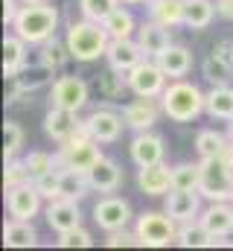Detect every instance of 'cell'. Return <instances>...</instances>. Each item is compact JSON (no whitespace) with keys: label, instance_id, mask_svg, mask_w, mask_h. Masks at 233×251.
Returning a JSON list of instances; mask_svg holds the SVG:
<instances>
[{"label":"cell","instance_id":"cell-1","mask_svg":"<svg viewBox=\"0 0 233 251\" xmlns=\"http://www.w3.org/2000/svg\"><path fill=\"white\" fill-rule=\"evenodd\" d=\"M67 50L76 62H96L108 53V44H111V35L102 24L96 21H73L67 26Z\"/></svg>","mask_w":233,"mask_h":251},{"label":"cell","instance_id":"cell-2","mask_svg":"<svg viewBox=\"0 0 233 251\" xmlns=\"http://www.w3.org/2000/svg\"><path fill=\"white\" fill-rule=\"evenodd\" d=\"M12 29L26 41V44H44L56 35L58 29V9L50 3H23Z\"/></svg>","mask_w":233,"mask_h":251},{"label":"cell","instance_id":"cell-3","mask_svg":"<svg viewBox=\"0 0 233 251\" xmlns=\"http://www.w3.org/2000/svg\"><path fill=\"white\" fill-rule=\"evenodd\" d=\"M161 108L172 123H192L204 111V94L186 79H172L161 94Z\"/></svg>","mask_w":233,"mask_h":251},{"label":"cell","instance_id":"cell-4","mask_svg":"<svg viewBox=\"0 0 233 251\" xmlns=\"http://www.w3.org/2000/svg\"><path fill=\"white\" fill-rule=\"evenodd\" d=\"M178 228H181V222H175L166 210H146L134 222L137 240L146 249H163V246L178 243Z\"/></svg>","mask_w":233,"mask_h":251},{"label":"cell","instance_id":"cell-5","mask_svg":"<svg viewBox=\"0 0 233 251\" xmlns=\"http://www.w3.org/2000/svg\"><path fill=\"white\" fill-rule=\"evenodd\" d=\"M198 193L207 201H231L233 199V167L225 158H201Z\"/></svg>","mask_w":233,"mask_h":251},{"label":"cell","instance_id":"cell-6","mask_svg":"<svg viewBox=\"0 0 233 251\" xmlns=\"http://www.w3.org/2000/svg\"><path fill=\"white\" fill-rule=\"evenodd\" d=\"M105 155L99 152L96 140H79V143H61L56 152V170H79V173H91Z\"/></svg>","mask_w":233,"mask_h":251},{"label":"cell","instance_id":"cell-7","mask_svg":"<svg viewBox=\"0 0 233 251\" xmlns=\"http://www.w3.org/2000/svg\"><path fill=\"white\" fill-rule=\"evenodd\" d=\"M125 79H128V88H131L137 97H161L169 76L163 73V67L158 64V59L152 62V59L146 56L137 67H131V70L125 73Z\"/></svg>","mask_w":233,"mask_h":251},{"label":"cell","instance_id":"cell-8","mask_svg":"<svg viewBox=\"0 0 233 251\" xmlns=\"http://www.w3.org/2000/svg\"><path fill=\"white\" fill-rule=\"evenodd\" d=\"M50 105L79 114L88 105V82L82 76H58L50 88Z\"/></svg>","mask_w":233,"mask_h":251},{"label":"cell","instance_id":"cell-9","mask_svg":"<svg viewBox=\"0 0 233 251\" xmlns=\"http://www.w3.org/2000/svg\"><path fill=\"white\" fill-rule=\"evenodd\" d=\"M131 219H134L131 204H128L125 199H119V196H105V199H99V201L93 204V222H96L105 234L128 228Z\"/></svg>","mask_w":233,"mask_h":251},{"label":"cell","instance_id":"cell-10","mask_svg":"<svg viewBox=\"0 0 233 251\" xmlns=\"http://www.w3.org/2000/svg\"><path fill=\"white\" fill-rule=\"evenodd\" d=\"M41 193L32 181L18 184V187H6V210L12 219H35L41 210Z\"/></svg>","mask_w":233,"mask_h":251},{"label":"cell","instance_id":"cell-11","mask_svg":"<svg viewBox=\"0 0 233 251\" xmlns=\"http://www.w3.org/2000/svg\"><path fill=\"white\" fill-rule=\"evenodd\" d=\"M201 193L198 190H169L166 196H163V210L172 216L175 222H192V219H198L201 216Z\"/></svg>","mask_w":233,"mask_h":251},{"label":"cell","instance_id":"cell-12","mask_svg":"<svg viewBox=\"0 0 233 251\" xmlns=\"http://www.w3.org/2000/svg\"><path fill=\"white\" fill-rule=\"evenodd\" d=\"M44 219H47V225H50L56 234H64V231L79 228V225H82V210H79V201L64 199V196L50 199V204L44 207Z\"/></svg>","mask_w":233,"mask_h":251},{"label":"cell","instance_id":"cell-13","mask_svg":"<svg viewBox=\"0 0 233 251\" xmlns=\"http://www.w3.org/2000/svg\"><path fill=\"white\" fill-rule=\"evenodd\" d=\"M85 123H88L96 143H114V140H119V134L125 128V117L114 108H96V111L88 114Z\"/></svg>","mask_w":233,"mask_h":251},{"label":"cell","instance_id":"cell-14","mask_svg":"<svg viewBox=\"0 0 233 251\" xmlns=\"http://www.w3.org/2000/svg\"><path fill=\"white\" fill-rule=\"evenodd\" d=\"M128 155L137 167H149V164H161L163 155H166V146H163V137L152 134V131H137L131 146H128Z\"/></svg>","mask_w":233,"mask_h":251},{"label":"cell","instance_id":"cell-15","mask_svg":"<svg viewBox=\"0 0 233 251\" xmlns=\"http://www.w3.org/2000/svg\"><path fill=\"white\" fill-rule=\"evenodd\" d=\"M137 187L143 196H166L172 190V170L161 161V164H149V167H140L137 170Z\"/></svg>","mask_w":233,"mask_h":251},{"label":"cell","instance_id":"cell-16","mask_svg":"<svg viewBox=\"0 0 233 251\" xmlns=\"http://www.w3.org/2000/svg\"><path fill=\"white\" fill-rule=\"evenodd\" d=\"M105 59H108V67H114L119 73H128L131 67H137V64L146 59V53L137 44V38H116V41L108 44Z\"/></svg>","mask_w":233,"mask_h":251},{"label":"cell","instance_id":"cell-17","mask_svg":"<svg viewBox=\"0 0 233 251\" xmlns=\"http://www.w3.org/2000/svg\"><path fill=\"white\" fill-rule=\"evenodd\" d=\"M137 44L143 47V53L149 56V59H158L163 50H169L172 47V35H169V29L163 26V24H158V21H143L140 26H137Z\"/></svg>","mask_w":233,"mask_h":251},{"label":"cell","instance_id":"cell-18","mask_svg":"<svg viewBox=\"0 0 233 251\" xmlns=\"http://www.w3.org/2000/svg\"><path fill=\"white\" fill-rule=\"evenodd\" d=\"M163 108L155 105V97H137L134 102H128L122 108V117H125V126L134 128V131H152V126L158 123V114Z\"/></svg>","mask_w":233,"mask_h":251},{"label":"cell","instance_id":"cell-19","mask_svg":"<svg viewBox=\"0 0 233 251\" xmlns=\"http://www.w3.org/2000/svg\"><path fill=\"white\" fill-rule=\"evenodd\" d=\"M79 117H76V111H67V108H56V105H50V111H47V117H44V131H47V137L53 140V143H67L70 137H73V131L79 128Z\"/></svg>","mask_w":233,"mask_h":251},{"label":"cell","instance_id":"cell-20","mask_svg":"<svg viewBox=\"0 0 233 251\" xmlns=\"http://www.w3.org/2000/svg\"><path fill=\"white\" fill-rule=\"evenodd\" d=\"M198 222H201L210 234L228 237L233 231V204H228V201H210V204L201 210Z\"/></svg>","mask_w":233,"mask_h":251},{"label":"cell","instance_id":"cell-21","mask_svg":"<svg viewBox=\"0 0 233 251\" xmlns=\"http://www.w3.org/2000/svg\"><path fill=\"white\" fill-rule=\"evenodd\" d=\"M178 246H184V249H213V246H225V237L210 234L198 219H192V222H181Z\"/></svg>","mask_w":233,"mask_h":251},{"label":"cell","instance_id":"cell-22","mask_svg":"<svg viewBox=\"0 0 233 251\" xmlns=\"http://www.w3.org/2000/svg\"><path fill=\"white\" fill-rule=\"evenodd\" d=\"M88 178H91V187L96 190V193H116V190L122 187V170L111 158H102L88 173Z\"/></svg>","mask_w":233,"mask_h":251},{"label":"cell","instance_id":"cell-23","mask_svg":"<svg viewBox=\"0 0 233 251\" xmlns=\"http://www.w3.org/2000/svg\"><path fill=\"white\" fill-rule=\"evenodd\" d=\"M3 246L9 249H32L38 246V231L32 228V219H12L3 225Z\"/></svg>","mask_w":233,"mask_h":251},{"label":"cell","instance_id":"cell-24","mask_svg":"<svg viewBox=\"0 0 233 251\" xmlns=\"http://www.w3.org/2000/svg\"><path fill=\"white\" fill-rule=\"evenodd\" d=\"M23 67H26V41L18 32H12L3 38V76L6 79L18 76Z\"/></svg>","mask_w":233,"mask_h":251},{"label":"cell","instance_id":"cell-25","mask_svg":"<svg viewBox=\"0 0 233 251\" xmlns=\"http://www.w3.org/2000/svg\"><path fill=\"white\" fill-rule=\"evenodd\" d=\"M149 18L163 24L166 29H175L184 24V9H186V0H149Z\"/></svg>","mask_w":233,"mask_h":251},{"label":"cell","instance_id":"cell-26","mask_svg":"<svg viewBox=\"0 0 233 251\" xmlns=\"http://www.w3.org/2000/svg\"><path fill=\"white\" fill-rule=\"evenodd\" d=\"M204 111L213 120H233V88L213 85L210 94H204Z\"/></svg>","mask_w":233,"mask_h":251},{"label":"cell","instance_id":"cell-27","mask_svg":"<svg viewBox=\"0 0 233 251\" xmlns=\"http://www.w3.org/2000/svg\"><path fill=\"white\" fill-rule=\"evenodd\" d=\"M158 64L163 67V73H166L169 79H184V76L192 70V53H189L186 47H181V44H172L169 50H163V53L158 56Z\"/></svg>","mask_w":233,"mask_h":251},{"label":"cell","instance_id":"cell-28","mask_svg":"<svg viewBox=\"0 0 233 251\" xmlns=\"http://www.w3.org/2000/svg\"><path fill=\"white\" fill-rule=\"evenodd\" d=\"M216 15H219V9H216L213 0H186L184 26H189V29H207Z\"/></svg>","mask_w":233,"mask_h":251},{"label":"cell","instance_id":"cell-29","mask_svg":"<svg viewBox=\"0 0 233 251\" xmlns=\"http://www.w3.org/2000/svg\"><path fill=\"white\" fill-rule=\"evenodd\" d=\"M102 26L108 29V35H111V41L116 38H131V35H137V21H134V15L128 12V9H122V6H116L114 12L102 21Z\"/></svg>","mask_w":233,"mask_h":251},{"label":"cell","instance_id":"cell-30","mask_svg":"<svg viewBox=\"0 0 233 251\" xmlns=\"http://www.w3.org/2000/svg\"><path fill=\"white\" fill-rule=\"evenodd\" d=\"M93 187H91L88 173H79V170H61V196H64V199L79 201V199H85Z\"/></svg>","mask_w":233,"mask_h":251},{"label":"cell","instance_id":"cell-31","mask_svg":"<svg viewBox=\"0 0 233 251\" xmlns=\"http://www.w3.org/2000/svg\"><path fill=\"white\" fill-rule=\"evenodd\" d=\"M228 140H231V137L219 134L216 128H201V131L195 134V152H198L201 158H219V155L225 152Z\"/></svg>","mask_w":233,"mask_h":251},{"label":"cell","instance_id":"cell-32","mask_svg":"<svg viewBox=\"0 0 233 251\" xmlns=\"http://www.w3.org/2000/svg\"><path fill=\"white\" fill-rule=\"evenodd\" d=\"M201 73H204V79L210 85H228L233 76V64L228 59H222V56H216V53H210L201 62Z\"/></svg>","mask_w":233,"mask_h":251},{"label":"cell","instance_id":"cell-33","mask_svg":"<svg viewBox=\"0 0 233 251\" xmlns=\"http://www.w3.org/2000/svg\"><path fill=\"white\" fill-rule=\"evenodd\" d=\"M67 59H73V56H70V50H67V41L61 44V41H56V35H53L50 41H44V44H41L38 64H44V67H50V70H61Z\"/></svg>","mask_w":233,"mask_h":251},{"label":"cell","instance_id":"cell-34","mask_svg":"<svg viewBox=\"0 0 233 251\" xmlns=\"http://www.w3.org/2000/svg\"><path fill=\"white\" fill-rule=\"evenodd\" d=\"M198 184H201V164H178V167H172L175 190H198Z\"/></svg>","mask_w":233,"mask_h":251},{"label":"cell","instance_id":"cell-35","mask_svg":"<svg viewBox=\"0 0 233 251\" xmlns=\"http://www.w3.org/2000/svg\"><path fill=\"white\" fill-rule=\"evenodd\" d=\"M116 6H119V0H79V12H82V18L96 21V24H102Z\"/></svg>","mask_w":233,"mask_h":251},{"label":"cell","instance_id":"cell-36","mask_svg":"<svg viewBox=\"0 0 233 251\" xmlns=\"http://www.w3.org/2000/svg\"><path fill=\"white\" fill-rule=\"evenodd\" d=\"M21 146H23V128L15 123V120H6L3 123V155H6V161L9 158H18Z\"/></svg>","mask_w":233,"mask_h":251},{"label":"cell","instance_id":"cell-37","mask_svg":"<svg viewBox=\"0 0 233 251\" xmlns=\"http://www.w3.org/2000/svg\"><path fill=\"white\" fill-rule=\"evenodd\" d=\"M23 161H26V170H29L32 181L41 178V176H47L50 170H56V155H47V152H29Z\"/></svg>","mask_w":233,"mask_h":251},{"label":"cell","instance_id":"cell-38","mask_svg":"<svg viewBox=\"0 0 233 251\" xmlns=\"http://www.w3.org/2000/svg\"><path fill=\"white\" fill-rule=\"evenodd\" d=\"M122 76H125V73H119L114 67L99 76V91H102L108 100H116V97L122 94V88H128V79H122Z\"/></svg>","mask_w":233,"mask_h":251},{"label":"cell","instance_id":"cell-39","mask_svg":"<svg viewBox=\"0 0 233 251\" xmlns=\"http://www.w3.org/2000/svg\"><path fill=\"white\" fill-rule=\"evenodd\" d=\"M26 181H32L29 178V170H26V161L9 158L6 161V173H3V184L6 187H18V184H26Z\"/></svg>","mask_w":233,"mask_h":251},{"label":"cell","instance_id":"cell-40","mask_svg":"<svg viewBox=\"0 0 233 251\" xmlns=\"http://www.w3.org/2000/svg\"><path fill=\"white\" fill-rule=\"evenodd\" d=\"M58 246H61V249H91V246H93V237H91V231H85V228L79 225V228H73V231L58 234Z\"/></svg>","mask_w":233,"mask_h":251},{"label":"cell","instance_id":"cell-41","mask_svg":"<svg viewBox=\"0 0 233 251\" xmlns=\"http://www.w3.org/2000/svg\"><path fill=\"white\" fill-rule=\"evenodd\" d=\"M32 184L38 187V193H41L44 199H58V196H61V170H50L47 176L35 178Z\"/></svg>","mask_w":233,"mask_h":251},{"label":"cell","instance_id":"cell-42","mask_svg":"<svg viewBox=\"0 0 233 251\" xmlns=\"http://www.w3.org/2000/svg\"><path fill=\"white\" fill-rule=\"evenodd\" d=\"M50 73H53L50 67H44V64H38V70H32V73H23V70H21V73H18L15 79L21 82V88H23V91H35V88H41V85H47V79H50Z\"/></svg>","mask_w":233,"mask_h":251},{"label":"cell","instance_id":"cell-43","mask_svg":"<svg viewBox=\"0 0 233 251\" xmlns=\"http://www.w3.org/2000/svg\"><path fill=\"white\" fill-rule=\"evenodd\" d=\"M105 246H108V249H119V246H140V240H137V231H134V234H128V231L122 228V231H111V234H108Z\"/></svg>","mask_w":233,"mask_h":251},{"label":"cell","instance_id":"cell-44","mask_svg":"<svg viewBox=\"0 0 233 251\" xmlns=\"http://www.w3.org/2000/svg\"><path fill=\"white\" fill-rule=\"evenodd\" d=\"M18 12H21V6H18V0H3V24H15V18H18Z\"/></svg>","mask_w":233,"mask_h":251},{"label":"cell","instance_id":"cell-45","mask_svg":"<svg viewBox=\"0 0 233 251\" xmlns=\"http://www.w3.org/2000/svg\"><path fill=\"white\" fill-rule=\"evenodd\" d=\"M213 53L222 56V59H228V62L233 64V41H219V44L213 47Z\"/></svg>","mask_w":233,"mask_h":251},{"label":"cell","instance_id":"cell-46","mask_svg":"<svg viewBox=\"0 0 233 251\" xmlns=\"http://www.w3.org/2000/svg\"><path fill=\"white\" fill-rule=\"evenodd\" d=\"M216 9L222 18H233V0H216Z\"/></svg>","mask_w":233,"mask_h":251},{"label":"cell","instance_id":"cell-47","mask_svg":"<svg viewBox=\"0 0 233 251\" xmlns=\"http://www.w3.org/2000/svg\"><path fill=\"white\" fill-rule=\"evenodd\" d=\"M122 6H134V3H149V0H119Z\"/></svg>","mask_w":233,"mask_h":251},{"label":"cell","instance_id":"cell-48","mask_svg":"<svg viewBox=\"0 0 233 251\" xmlns=\"http://www.w3.org/2000/svg\"><path fill=\"white\" fill-rule=\"evenodd\" d=\"M23 3H50V0H23Z\"/></svg>","mask_w":233,"mask_h":251},{"label":"cell","instance_id":"cell-49","mask_svg":"<svg viewBox=\"0 0 233 251\" xmlns=\"http://www.w3.org/2000/svg\"><path fill=\"white\" fill-rule=\"evenodd\" d=\"M228 137H231V140H233V123H231V131H228Z\"/></svg>","mask_w":233,"mask_h":251},{"label":"cell","instance_id":"cell-50","mask_svg":"<svg viewBox=\"0 0 233 251\" xmlns=\"http://www.w3.org/2000/svg\"><path fill=\"white\" fill-rule=\"evenodd\" d=\"M231 204H233V199H231Z\"/></svg>","mask_w":233,"mask_h":251},{"label":"cell","instance_id":"cell-51","mask_svg":"<svg viewBox=\"0 0 233 251\" xmlns=\"http://www.w3.org/2000/svg\"><path fill=\"white\" fill-rule=\"evenodd\" d=\"M231 123H233V120H231Z\"/></svg>","mask_w":233,"mask_h":251}]
</instances>
